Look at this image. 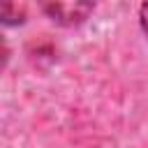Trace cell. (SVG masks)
<instances>
[{
    "instance_id": "6da1fadb",
    "label": "cell",
    "mask_w": 148,
    "mask_h": 148,
    "mask_svg": "<svg viewBox=\"0 0 148 148\" xmlns=\"http://www.w3.org/2000/svg\"><path fill=\"white\" fill-rule=\"evenodd\" d=\"M92 12V5H65V2H56V5H46V14L53 16V21L65 23V25H74L79 21H83L88 14Z\"/></svg>"
},
{
    "instance_id": "7a4b0ae2",
    "label": "cell",
    "mask_w": 148,
    "mask_h": 148,
    "mask_svg": "<svg viewBox=\"0 0 148 148\" xmlns=\"http://www.w3.org/2000/svg\"><path fill=\"white\" fill-rule=\"evenodd\" d=\"M139 16H141V28H143V32L148 35V2L141 7V14H139Z\"/></svg>"
}]
</instances>
